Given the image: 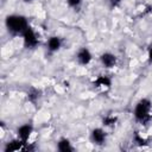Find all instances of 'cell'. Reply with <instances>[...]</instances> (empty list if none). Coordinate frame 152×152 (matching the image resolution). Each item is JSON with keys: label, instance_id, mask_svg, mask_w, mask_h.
<instances>
[{"label": "cell", "instance_id": "8fae6325", "mask_svg": "<svg viewBox=\"0 0 152 152\" xmlns=\"http://www.w3.org/2000/svg\"><path fill=\"white\" fill-rule=\"evenodd\" d=\"M57 147H58V150L61 152H70V151H74V147L71 146V142L66 138L59 139V141L57 144Z\"/></svg>", "mask_w": 152, "mask_h": 152}, {"label": "cell", "instance_id": "ba28073f", "mask_svg": "<svg viewBox=\"0 0 152 152\" xmlns=\"http://www.w3.org/2000/svg\"><path fill=\"white\" fill-rule=\"evenodd\" d=\"M25 144L21 139H14L7 142V145L5 146V151L6 152H13V151H19V150H24L25 148Z\"/></svg>", "mask_w": 152, "mask_h": 152}, {"label": "cell", "instance_id": "2e32d148", "mask_svg": "<svg viewBox=\"0 0 152 152\" xmlns=\"http://www.w3.org/2000/svg\"><path fill=\"white\" fill-rule=\"evenodd\" d=\"M121 1L122 0H109V5H110L112 8H115V7H118L121 4Z\"/></svg>", "mask_w": 152, "mask_h": 152}, {"label": "cell", "instance_id": "52a82bcc", "mask_svg": "<svg viewBox=\"0 0 152 152\" xmlns=\"http://www.w3.org/2000/svg\"><path fill=\"white\" fill-rule=\"evenodd\" d=\"M106 138H107V134L102 128H94L91 131V140L95 144L102 145L106 141Z\"/></svg>", "mask_w": 152, "mask_h": 152}, {"label": "cell", "instance_id": "277c9868", "mask_svg": "<svg viewBox=\"0 0 152 152\" xmlns=\"http://www.w3.org/2000/svg\"><path fill=\"white\" fill-rule=\"evenodd\" d=\"M100 62L107 69L113 68L116 64V56L113 55V53H110V52H104V53H102L100 56Z\"/></svg>", "mask_w": 152, "mask_h": 152}, {"label": "cell", "instance_id": "3957f363", "mask_svg": "<svg viewBox=\"0 0 152 152\" xmlns=\"http://www.w3.org/2000/svg\"><path fill=\"white\" fill-rule=\"evenodd\" d=\"M23 39H24L25 46L30 48V49H33L39 44V40H38V37H37L36 32L30 26L23 32Z\"/></svg>", "mask_w": 152, "mask_h": 152}, {"label": "cell", "instance_id": "9a60e30c", "mask_svg": "<svg viewBox=\"0 0 152 152\" xmlns=\"http://www.w3.org/2000/svg\"><path fill=\"white\" fill-rule=\"evenodd\" d=\"M66 2H68V5H69L70 7L77 8V7H80V5L82 4V0H66Z\"/></svg>", "mask_w": 152, "mask_h": 152}, {"label": "cell", "instance_id": "9c48e42d", "mask_svg": "<svg viewBox=\"0 0 152 152\" xmlns=\"http://www.w3.org/2000/svg\"><path fill=\"white\" fill-rule=\"evenodd\" d=\"M94 86L97 88H109L112 86V78L107 75H100L95 78Z\"/></svg>", "mask_w": 152, "mask_h": 152}, {"label": "cell", "instance_id": "8992f818", "mask_svg": "<svg viewBox=\"0 0 152 152\" xmlns=\"http://www.w3.org/2000/svg\"><path fill=\"white\" fill-rule=\"evenodd\" d=\"M76 57H77L78 63L82 64V65H87V64H89L90 61H91V58H93L91 52H90L89 49H87V48H82V49H80L78 52H77V56H76Z\"/></svg>", "mask_w": 152, "mask_h": 152}, {"label": "cell", "instance_id": "7a4b0ae2", "mask_svg": "<svg viewBox=\"0 0 152 152\" xmlns=\"http://www.w3.org/2000/svg\"><path fill=\"white\" fill-rule=\"evenodd\" d=\"M5 24H6L7 30L12 33H23L28 27L27 19L23 15H18V14L7 15Z\"/></svg>", "mask_w": 152, "mask_h": 152}, {"label": "cell", "instance_id": "4fadbf2b", "mask_svg": "<svg viewBox=\"0 0 152 152\" xmlns=\"http://www.w3.org/2000/svg\"><path fill=\"white\" fill-rule=\"evenodd\" d=\"M116 121H118V118H116L115 115H106V116L103 118V120H102V124H103L104 126L110 127V126H114V125L116 124Z\"/></svg>", "mask_w": 152, "mask_h": 152}, {"label": "cell", "instance_id": "e0dca14e", "mask_svg": "<svg viewBox=\"0 0 152 152\" xmlns=\"http://www.w3.org/2000/svg\"><path fill=\"white\" fill-rule=\"evenodd\" d=\"M148 61L150 63H152V48L148 49Z\"/></svg>", "mask_w": 152, "mask_h": 152}, {"label": "cell", "instance_id": "30bf717a", "mask_svg": "<svg viewBox=\"0 0 152 152\" xmlns=\"http://www.w3.org/2000/svg\"><path fill=\"white\" fill-rule=\"evenodd\" d=\"M62 46V40L59 37L57 36H52L49 38L48 40V50L51 52H56L59 50V48Z\"/></svg>", "mask_w": 152, "mask_h": 152}, {"label": "cell", "instance_id": "5bb4252c", "mask_svg": "<svg viewBox=\"0 0 152 152\" xmlns=\"http://www.w3.org/2000/svg\"><path fill=\"white\" fill-rule=\"evenodd\" d=\"M133 141L137 144V145H140V146H142V145H145L146 144V140L138 133V132H135L134 133V135H133Z\"/></svg>", "mask_w": 152, "mask_h": 152}, {"label": "cell", "instance_id": "7c38bea8", "mask_svg": "<svg viewBox=\"0 0 152 152\" xmlns=\"http://www.w3.org/2000/svg\"><path fill=\"white\" fill-rule=\"evenodd\" d=\"M40 94H42V91L38 89V88H36V87H31L30 89H28V91H27V100L30 101V102H36V101H38V99L40 97Z\"/></svg>", "mask_w": 152, "mask_h": 152}, {"label": "cell", "instance_id": "5b68a950", "mask_svg": "<svg viewBox=\"0 0 152 152\" xmlns=\"http://www.w3.org/2000/svg\"><path fill=\"white\" fill-rule=\"evenodd\" d=\"M32 131H33L32 125H30V124L21 125V126L17 129L18 138H19V139H21L24 142H27V140H28V138H30V135H31Z\"/></svg>", "mask_w": 152, "mask_h": 152}, {"label": "cell", "instance_id": "6da1fadb", "mask_svg": "<svg viewBox=\"0 0 152 152\" xmlns=\"http://www.w3.org/2000/svg\"><path fill=\"white\" fill-rule=\"evenodd\" d=\"M152 109V102L148 99H141L134 108V118L137 121H139L141 125H147L152 118L151 115Z\"/></svg>", "mask_w": 152, "mask_h": 152}, {"label": "cell", "instance_id": "ac0fdd59", "mask_svg": "<svg viewBox=\"0 0 152 152\" xmlns=\"http://www.w3.org/2000/svg\"><path fill=\"white\" fill-rule=\"evenodd\" d=\"M25 2H30V1H32V0H24Z\"/></svg>", "mask_w": 152, "mask_h": 152}]
</instances>
